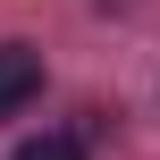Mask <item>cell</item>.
Masks as SVG:
<instances>
[{"mask_svg":"<svg viewBox=\"0 0 160 160\" xmlns=\"http://www.w3.org/2000/svg\"><path fill=\"white\" fill-rule=\"evenodd\" d=\"M34 93H42V51H25V42H0V118H17Z\"/></svg>","mask_w":160,"mask_h":160,"instance_id":"6da1fadb","label":"cell"},{"mask_svg":"<svg viewBox=\"0 0 160 160\" xmlns=\"http://www.w3.org/2000/svg\"><path fill=\"white\" fill-rule=\"evenodd\" d=\"M17 160H84L76 135H34V143H17Z\"/></svg>","mask_w":160,"mask_h":160,"instance_id":"7a4b0ae2","label":"cell"}]
</instances>
